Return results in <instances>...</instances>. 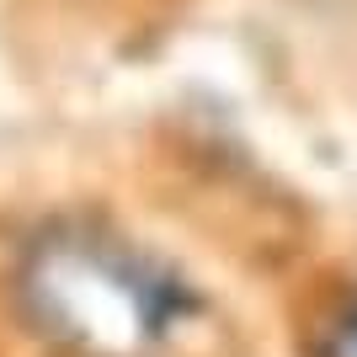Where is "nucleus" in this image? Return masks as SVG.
I'll use <instances>...</instances> for the list:
<instances>
[{
    "instance_id": "2",
    "label": "nucleus",
    "mask_w": 357,
    "mask_h": 357,
    "mask_svg": "<svg viewBox=\"0 0 357 357\" xmlns=\"http://www.w3.org/2000/svg\"><path fill=\"white\" fill-rule=\"evenodd\" d=\"M310 357H357V294L342 298V304L320 320Z\"/></svg>"
},
{
    "instance_id": "1",
    "label": "nucleus",
    "mask_w": 357,
    "mask_h": 357,
    "mask_svg": "<svg viewBox=\"0 0 357 357\" xmlns=\"http://www.w3.org/2000/svg\"><path fill=\"white\" fill-rule=\"evenodd\" d=\"M32 326L86 357H149L197 314L171 261L112 229H48L22 267Z\"/></svg>"
}]
</instances>
